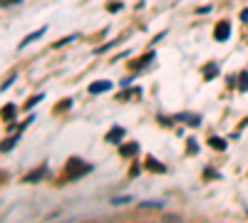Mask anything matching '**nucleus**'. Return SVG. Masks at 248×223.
I'll return each instance as SVG.
<instances>
[{
    "mask_svg": "<svg viewBox=\"0 0 248 223\" xmlns=\"http://www.w3.org/2000/svg\"><path fill=\"white\" fill-rule=\"evenodd\" d=\"M229 35H231V25L229 23H218L216 25V30H214V37L216 40H221V43H223V40H229Z\"/></svg>",
    "mask_w": 248,
    "mask_h": 223,
    "instance_id": "nucleus-2",
    "label": "nucleus"
},
{
    "mask_svg": "<svg viewBox=\"0 0 248 223\" xmlns=\"http://www.w3.org/2000/svg\"><path fill=\"white\" fill-rule=\"evenodd\" d=\"M119 154H122V156H134V154H137V144H124V147L119 149Z\"/></svg>",
    "mask_w": 248,
    "mask_h": 223,
    "instance_id": "nucleus-3",
    "label": "nucleus"
},
{
    "mask_svg": "<svg viewBox=\"0 0 248 223\" xmlns=\"http://www.w3.org/2000/svg\"><path fill=\"white\" fill-rule=\"evenodd\" d=\"M179 121H186V124H199V117H194V114H179Z\"/></svg>",
    "mask_w": 248,
    "mask_h": 223,
    "instance_id": "nucleus-5",
    "label": "nucleus"
},
{
    "mask_svg": "<svg viewBox=\"0 0 248 223\" xmlns=\"http://www.w3.org/2000/svg\"><path fill=\"white\" fill-rule=\"evenodd\" d=\"M241 20H243V23H248V8H246V10L241 13Z\"/></svg>",
    "mask_w": 248,
    "mask_h": 223,
    "instance_id": "nucleus-14",
    "label": "nucleus"
},
{
    "mask_svg": "<svg viewBox=\"0 0 248 223\" xmlns=\"http://www.w3.org/2000/svg\"><path fill=\"white\" fill-rule=\"evenodd\" d=\"M15 117V107L13 104H8L5 109H3V119H13Z\"/></svg>",
    "mask_w": 248,
    "mask_h": 223,
    "instance_id": "nucleus-7",
    "label": "nucleus"
},
{
    "mask_svg": "<svg viewBox=\"0 0 248 223\" xmlns=\"http://www.w3.org/2000/svg\"><path fill=\"white\" fill-rule=\"evenodd\" d=\"M161 223H181V218H179V216H171V213H169V216H164V218H161Z\"/></svg>",
    "mask_w": 248,
    "mask_h": 223,
    "instance_id": "nucleus-11",
    "label": "nucleus"
},
{
    "mask_svg": "<svg viewBox=\"0 0 248 223\" xmlns=\"http://www.w3.org/2000/svg\"><path fill=\"white\" fill-rule=\"evenodd\" d=\"M122 134H124L122 129H114V132H109V134H107V141H114V139H122Z\"/></svg>",
    "mask_w": 248,
    "mask_h": 223,
    "instance_id": "nucleus-8",
    "label": "nucleus"
},
{
    "mask_svg": "<svg viewBox=\"0 0 248 223\" xmlns=\"http://www.w3.org/2000/svg\"><path fill=\"white\" fill-rule=\"evenodd\" d=\"M87 171H90L87 164H82V161L72 159L70 164H67V171H65V181H72V178H77V176H82V174H87Z\"/></svg>",
    "mask_w": 248,
    "mask_h": 223,
    "instance_id": "nucleus-1",
    "label": "nucleus"
},
{
    "mask_svg": "<svg viewBox=\"0 0 248 223\" xmlns=\"http://www.w3.org/2000/svg\"><path fill=\"white\" fill-rule=\"evenodd\" d=\"M238 89H241V92H246V89H248V72H243V74H241V87H238Z\"/></svg>",
    "mask_w": 248,
    "mask_h": 223,
    "instance_id": "nucleus-10",
    "label": "nucleus"
},
{
    "mask_svg": "<svg viewBox=\"0 0 248 223\" xmlns=\"http://www.w3.org/2000/svg\"><path fill=\"white\" fill-rule=\"evenodd\" d=\"M147 164H149V169H152V171H164V166H161V164H156L154 159H147Z\"/></svg>",
    "mask_w": 248,
    "mask_h": 223,
    "instance_id": "nucleus-9",
    "label": "nucleus"
},
{
    "mask_svg": "<svg viewBox=\"0 0 248 223\" xmlns=\"http://www.w3.org/2000/svg\"><path fill=\"white\" fill-rule=\"evenodd\" d=\"M17 3H20V0H0V8H13Z\"/></svg>",
    "mask_w": 248,
    "mask_h": 223,
    "instance_id": "nucleus-13",
    "label": "nucleus"
},
{
    "mask_svg": "<svg viewBox=\"0 0 248 223\" xmlns=\"http://www.w3.org/2000/svg\"><path fill=\"white\" fill-rule=\"evenodd\" d=\"M109 87H112L109 82H94V85L90 87V92H94V94H97V92H107Z\"/></svg>",
    "mask_w": 248,
    "mask_h": 223,
    "instance_id": "nucleus-4",
    "label": "nucleus"
},
{
    "mask_svg": "<svg viewBox=\"0 0 248 223\" xmlns=\"http://www.w3.org/2000/svg\"><path fill=\"white\" fill-rule=\"evenodd\" d=\"M15 141H17V136H10L8 141H3V144H0V149H3V151H10V149H13V144H15Z\"/></svg>",
    "mask_w": 248,
    "mask_h": 223,
    "instance_id": "nucleus-6",
    "label": "nucleus"
},
{
    "mask_svg": "<svg viewBox=\"0 0 248 223\" xmlns=\"http://www.w3.org/2000/svg\"><path fill=\"white\" fill-rule=\"evenodd\" d=\"M211 147L214 149H226V141L223 139H211Z\"/></svg>",
    "mask_w": 248,
    "mask_h": 223,
    "instance_id": "nucleus-12",
    "label": "nucleus"
}]
</instances>
